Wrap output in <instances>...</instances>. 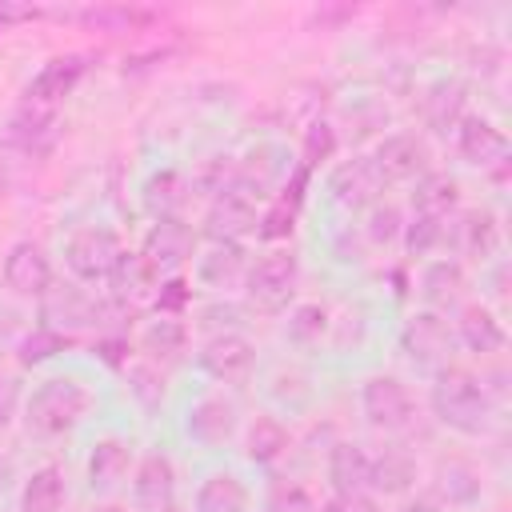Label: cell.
<instances>
[{
  "mask_svg": "<svg viewBox=\"0 0 512 512\" xmlns=\"http://www.w3.org/2000/svg\"><path fill=\"white\" fill-rule=\"evenodd\" d=\"M432 412L456 432H484L492 420V388L468 368H440L432 384Z\"/></svg>",
  "mask_w": 512,
  "mask_h": 512,
  "instance_id": "obj_1",
  "label": "cell"
},
{
  "mask_svg": "<svg viewBox=\"0 0 512 512\" xmlns=\"http://www.w3.org/2000/svg\"><path fill=\"white\" fill-rule=\"evenodd\" d=\"M88 408V392L80 380L72 376H52L44 384H36V392L28 396V428L56 436L64 428H72Z\"/></svg>",
  "mask_w": 512,
  "mask_h": 512,
  "instance_id": "obj_2",
  "label": "cell"
},
{
  "mask_svg": "<svg viewBox=\"0 0 512 512\" xmlns=\"http://www.w3.org/2000/svg\"><path fill=\"white\" fill-rule=\"evenodd\" d=\"M244 284H248L252 304H260L268 312L284 308L292 296V284H296V256L288 248H272V252L256 256V264L244 268Z\"/></svg>",
  "mask_w": 512,
  "mask_h": 512,
  "instance_id": "obj_3",
  "label": "cell"
},
{
  "mask_svg": "<svg viewBox=\"0 0 512 512\" xmlns=\"http://www.w3.org/2000/svg\"><path fill=\"white\" fill-rule=\"evenodd\" d=\"M64 260L80 280H108L120 260V244L108 228H76L64 240Z\"/></svg>",
  "mask_w": 512,
  "mask_h": 512,
  "instance_id": "obj_4",
  "label": "cell"
},
{
  "mask_svg": "<svg viewBox=\"0 0 512 512\" xmlns=\"http://www.w3.org/2000/svg\"><path fill=\"white\" fill-rule=\"evenodd\" d=\"M4 284L20 296H44L52 288V260L36 240H16L4 256Z\"/></svg>",
  "mask_w": 512,
  "mask_h": 512,
  "instance_id": "obj_5",
  "label": "cell"
},
{
  "mask_svg": "<svg viewBox=\"0 0 512 512\" xmlns=\"http://www.w3.org/2000/svg\"><path fill=\"white\" fill-rule=\"evenodd\" d=\"M364 416L376 428H384V432L404 428L412 420V396H408V388L396 376H372L364 384Z\"/></svg>",
  "mask_w": 512,
  "mask_h": 512,
  "instance_id": "obj_6",
  "label": "cell"
},
{
  "mask_svg": "<svg viewBox=\"0 0 512 512\" xmlns=\"http://www.w3.org/2000/svg\"><path fill=\"white\" fill-rule=\"evenodd\" d=\"M404 352L420 364H444L448 368V352H452V328L448 320H440L436 312H420L408 320L404 328Z\"/></svg>",
  "mask_w": 512,
  "mask_h": 512,
  "instance_id": "obj_7",
  "label": "cell"
},
{
  "mask_svg": "<svg viewBox=\"0 0 512 512\" xmlns=\"http://www.w3.org/2000/svg\"><path fill=\"white\" fill-rule=\"evenodd\" d=\"M380 188H384V180H380V172H376V164H372L368 156L340 164V168L332 172V180H328L332 200L344 204V208H364V204H372V200L380 196Z\"/></svg>",
  "mask_w": 512,
  "mask_h": 512,
  "instance_id": "obj_8",
  "label": "cell"
},
{
  "mask_svg": "<svg viewBox=\"0 0 512 512\" xmlns=\"http://www.w3.org/2000/svg\"><path fill=\"white\" fill-rule=\"evenodd\" d=\"M172 488H176V472H172V460L152 452L140 460L136 468V480H132V500L140 512H164L172 504Z\"/></svg>",
  "mask_w": 512,
  "mask_h": 512,
  "instance_id": "obj_9",
  "label": "cell"
},
{
  "mask_svg": "<svg viewBox=\"0 0 512 512\" xmlns=\"http://www.w3.org/2000/svg\"><path fill=\"white\" fill-rule=\"evenodd\" d=\"M252 364H256V352H252V344L244 336H216L200 352V368L212 380H228V384L244 380L252 372Z\"/></svg>",
  "mask_w": 512,
  "mask_h": 512,
  "instance_id": "obj_10",
  "label": "cell"
},
{
  "mask_svg": "<svg viewBox=\"0 0 512 512\" xmlns=\"http://www.w3.org/2000/svg\"><path fill=\"white\" fill-rule=\"evenodd\" d=\"M84 76V56H56V60H48L32 80H28V104L32 108H48V104H56L60 96H68L72 88H76V80Z\"/></svg>",
  "mask_w": 512,
  "mask_h": 512,
  "instance_id": "obj_11",
  "label": "cell"
},
{
  "mask_svg": "<svg viewBox=\"0 0 512 512\" xmlns=\"http://www.w3.org/2000/svg\"><path fill=\"white\" fill-rule=\"evenodd\" d=\"M256 228V200H252V188L244 184H232L224 196H216V208L208 212V232L216 240H236L240 232Z\"/></svg>",
  "mask_w": 512,
  "mask_h": 512,
  "instance_id": "obj_12",
  "label": "cell"
},
{
  "mask_svg": "<svg viewBox=\"0 0 512 512\" xmlns=\"http://www.w3.org/2000/svg\"><path fill=\"white\" fill-rule=\"evenodd\" d=\"M456 144H460V156L468 164H480V168H492V164H504L508 160V140L496 124L488 120H460V132H456Z\"/></svg>",
  "mask_w": 512,
  "mask_h": 512,
  "instance_id": "obj_13",
  "label": "cell"
},
{
  "mask_svg": "<svg viewBox=\"0 0 512 512\" xmlns=\"http://www.w3.org/2000/svg\"><path fill=\"white\" fill-rule=\"evenodd\" d=\"M236 428V412L224 396H200L192 408H188V436L196 444H224Z\"/></svg>",
  "mask_w": 512,
  "mask_h": 512,
  "instance_id": "obj_14",
  "label": "cell"
},
{
  "mask_svg": "<svg viewBox=\"0 0 512 512\" xmlns=\"http://www.w3.org/2000/svg\"><path fill=\"white\" fill-rule=\"evenodd\" d=\"M372 164H376L384 184L388 180H408V176L424 172V144L416 136H388L380 144V152L372 156Z\"/></svg>",
  "mask_w": 512,
  "mask_h": 512,
  "instance_id": "obj_15",
  "label": "cell"
},
{
  "mask_svg": "<svg viewBox=\"0 0 512 512\" xmlns=\"http://www.w3.org/2000/svg\"><path fill=\"white\" fill-rule=\"evenodd\" d=\"M252 492L236 472H212L196 492V512H248Z\"/></svg>",
  "mask_w": 512,
  "mask_h": 512,
  "instance_id": "obj_16",
  "label": "cell"
},
{
  "mask_svg": "<svg viewBox=\"0 0 512 512\" xmlns=\"http://www.w3.org/2000/svg\"><path fill=\"white\" fill-rule=\"evenodd\" d=\"M52 132H56V116H52L48 108L24 104V108L12 116V124H8V144L32 156V152H44V144L52 140Z\"/></svg>",
  "mask_w": 512,
  "mask_h": 512,
  "instance_id": "obj_17",
  "label": "cell"
},
{
  "mask_svg": "<svg viewBox=\"0 0 512 512\" xmlns=\"http://www.w3.org/2000/svg\"><path fill=\"white\" fill-rule=\"evenodd\" d=\"M328 476H332L336 492H364L372 484V456L360 444H340V448H332Z\"/></svg>",
  "mask_w": 512,
  "mask_h": 512,
  "instance_id": "obj_18",
  "label": "cell"
},
{
  "mask_svg": "<svg viewBox=\"0 0 512 512\" xmlns=\"http://www.w3.org/2000/svg\"><path fill=\"white\" fill-rule=\"evenodd\" d=\"M196 272H200V280H204L208 288L236 284V280L244 276V252H240V244H236V240H216V244L200 256Z\"/></svg>",
  "mask_w": 512,
  "mask_h": 512,
  "instance_id": "obj_19",
  "label": "cell"
},
{
  "mask_svg": "<svg viewBox=\"0 0 512 512\" xmlns=\"http://www.w3.org/2000/svg\"><path fill=\"white\" fill-rule=\"evenodd\" d=\"M460 340L468 344V352L488 356V352H500L504 348V328H500V320L488 308L472 304V308L460 312Z\"/></svg>",
  "mask_w": 512,
  "mask_h": 512,
  "instance_id": "obj_20",
  "label": "cell"
},
{
  "mask_svg": "<svg viewBox=\"0 0 512 512\" xmlns=\"http://www.w3.org/2000/svg\"><path fill=\"white\" fill-rule=\"evenodd\" d=\"M64 504V472L60 468H36L20 492V512H60Z\"/></svg>",
  "mask_w": 512,
  "mask_h": 512,
  "instance_id": "obj_21",
  "label": "cell"
},
{
  "mask_svg": "<svg viewBox=\"0 0 512 512\" xmlns=\"http://www.w3.org/2000/svg\"><path fill=\"white\" fill-rule=\"evenodd\" d=\"M416 480V460L400 448H384V456L372 460V484L368 488H380V492H404L408 484Z\"/></svg>",
  "mask_w": 512,
  "mask_h": 512,
  "instance_id": "obj_22",
  "label": "cell"
},
{
  "mask_svg": "<svg viewBox=\"0 0 512 512\" xmlns=\"http://www.w3.org/2000/svg\"><path fill=\"white\" fill-rule=\"evenodd\" d=\"M96 304H92V296L84 292V288H76V284H64V288H48V316L56 320H68V324H92L96 320Z\"/></svg>",
  "mask_w": 512,
  "mask_h": 512,
  "instance_id": "obj_23",
  "label": "cell"
},
{
  "mask_svg": "<svg viewBox=\"0 0 512 512\" xmlns=\"http://www.w3.org/2000/svg\"><path fill=\"white\" fill-rule=\"evenodd\" d=\"M128 472V444L124 440H100L92 460H88V480L92 488H108Z\"/></svg>",
  "mask_w": 512,
  "mask_h": 512,
  "instance_id": "obj_24",
  "label": "cell"
},
{
  "mask_svg": "<svg viewBox=\"0 0 512 512\" xmlns=\"http://www.w3.org/2000/svg\"><path fill=\"white\" fill-rule=\"evenodd\" d=\"M144 204H148V212H152V216L168 220V216L184 204V180H180L172 168L156 172V176L144 184Z\"/></svg>",
  "mask_w": 512,
  "mask_h": 512,
  "instance_id": "obj_25",
  "label": "cell"
},
{
  "mask_svg": "<svg viewBox=\"0 0 512 512\" xmlns=\"http://www.w3.org/2000/svg\"><path fill=\"white\" fill-rule=\"evenodd\" d=\"M188 252V232L168 216V220H160L156 228H152V236H148V252H144V260L152 264V268H160V264H172V260H180Z\"/></svg>",
  "mask_w": 512,
  "mask_h": 512,
  "instance_id": "obj_26",
  "label": "cell"
},
{
  "mask_svg": "<svg viewBox=\"0 0 512 512\" xmlns=\"http://www.w3.org/2000/svg\"><path fill=\"white\" fill-rule=\"evenodd\" d=\"M412 204L420 216H448V208L456 204V180L452 176H424L412 192Z\"/></svg>",
  "mask_w": 512,
  "mask_h": 512,
  "instance_id": "obj_27",
  "label": "cell"
},
{
  "mask_svg": "<svg viewBox=\"0 0 512 512\" xmlns=\"http://www.w3.org/2000/svg\"><path fill=\"white\" fill-rule=\"evenodd\" d=\"M460 288H464V272L460 264H448V260H436L428 272H424V296L432 304H456L460 300Z\"/></svg>",
  "mask_w": 512,
  "mask_h": 512,
  "instance_id": "obj_28",
  "label": "cell"
},
{
  "mask_svg": "<svg viewBox=\"0 0 512 512\" xmlns=\"http://www.w3.org/2000/svg\"><path fill=\"white\" fill-rule=\"evenodd\" d=\"M284 444H288V432H284L280 420H272V416H260V420L252 424V432H248V456L260 460V464L276 460V456L284 452Z\"/></svg>",
  "mask_w": 512,
  "mask_h": 512,
  "instance_id": "obj_29",
  "label": "cell"
},
{
  "mask_svg": "<svg viewBox=\"0 0 512 512\" xmlns=\"http://www.w3.org/2000/svg\"><path fill=\"white\" fill-rule=\"evenodd\" d=\"M480 496V480L472 468L464 464H448L440 468V484H436V500H448V504H468Z\"/></svg>",
  "mask_w": 512,
  "mask_h": 512,
  "instance_id": "obj_30",
  "label": "cell"
},
{
  "mask_svg": "<svg viewBox=\"0 0 512 512\" xmlns=\"http://www.w3.org/2000/svg\"><path fill=\"white\" fill-rule=\"evenodd\" d=\"M460 236H464L468 256H480V260L500 244V228H496V220H492L488 212H472V216L460 224Z\"/></svg>",
  "mask_w": 512,
  "mask_h": 512,
  "instance_id": "obj_31",
  "label": "cell"
},
{
  "mask_svg": "<svg viewBox=\"0 0 512 512\" xmlns=\"http://www.w3.org/2000/svg\"><path fill=\"white\" fill-rule=\"evenodd\" d=\"M444 240H448L444 216H416V220L408 224V252H412V256H428V252H436Z\"/></svg>",
  "mask_w": 512,
  "mask_h": 512,
  "instance_id": "obj_32",
  "label": "cell"
},
{
  "mask_svg": "<svg viewBox=\"0 0 512 512\" xmlns=\"http://www.w3.org/2000/svg\"><path fill=\"white\" fill-rule=\"evenodd\" d=\"M460 84L456 80H444V84H436V92L424 100V108H428V120L436 124V128H448V124H456V116H460Z\"/></svg>",
  "mask_w": 512,
  "mask_h": 512,
  "instance_id": "obj_33",
  "label": "cell"
},
{
  "mask_svg": "<svg viewBox=\"0 0 512 512\" xmlns=\"http://www.w3.org/2000/svg\"><path fill=\"white\" fill-rule=\"evenodd\" d=\"M140 344H144L148 356H172V352L184 348V324L180 320H156V324L144 328Z\"/></svg>",
  "mask_w": 512,
  "mask_h": 512,
  "instance_id": "obj_34",
  "label": "cell"
},
{
  "mask_svg": "<svg viewBox=\"0 0 512 512\" xmlns=\"http://www.w3.org/2000/svg\"><path fill=\"white\" fill-rule=\"evenodd\" d=\"M268 512H312L300 484H276L268 496Z\"/></svg>",
  "mask_w": 512,
  "mask_h": 512,
  "instance_id": "obj_35",
  "label": "cell"
},
{
  "mask_svg": "<svg viewBox=\"0 0 512 512\" xmlns=\"http://www.w3.org/2000/svg\"><path fill=\"white\" fill-rule=\"evenodd\" d=\"M56 348H60V336H56V332H36V336H28V340H24L20 360H24V364H36V360L52 356Z\"/></svg>",
  "mask_w": 512,
  "mask_h": 512,
  "instance_id": "obj_36",
  "label": "cell"
},
{
  "mask_svg": "<svg viewBox=\"0 0 512 512\" xmlns=\"http://www.w3.org/2000/svg\"><path fill=\"white\" fill-rule=\"evenodd\" d=\"M324 328V312L320 308H300L296 316H292V324H288V336L292 340H308V336H316Z\"/></svg>",
  "mask_w": 512,
  "mask_h": 512,
  "instance_id": "obj_37",
  "label": "cell"
},
{
  "mask_svg": "<svg viewBox=\"0 0 512 512\" xmlns=\"http://www.w3.org/2000/svg\"><path fill=\"white\" fill-rule=\"evenodd\" d=\"M288 228H292V208H288V200H284V204H276V212L264 216V228H260V232H264V236H284Z\"/></svg>",
  "mask_w": 512,
  "mask_h": 512,
  "instance_id": "obj_38",
  "label": "cell"
},
{
  "mask_svg": "<svg viewBox=\"0 0 512 512\" xmlns=\"http://www.w3.org/2000/svg\"><path fill=\"white\" fill-rule=\"evenodd\" d=\"M332 512H376V504L364 492H340L332 500Z\"/></svg>",
  "mask_w": 512,
  "mask_h": 512,
  "instance_id": "obj_39",
  "label": "cell"
},
{
  "mask_svg": "<svg viewBox=\"0 0 512 512\" xmlns=\"http://www.w3.org/2000/svg\"><path fill=\"white\" fill-rule=\"evenodd\" d=\"M396 232V208H376V216H372V236L376 240H388Z\"/></svg>",
  "mask_w": 512,
  "mask_h": 512,
  "instance_id": "obj_40",
  "label": "cell"
},
{
  "mask_svg": "<svg viewBox=\"0 0 512 512\" xmlns=\"http://www.w3.org/2000/svg\"><path fill=\"white\" fill-rule=\"evenodd\" d=\"M12 412H16V384L0 380V428L12 420Z\"/></svg>",
  "mask_w": 512,
  "mask_h": 512,
  "instance_id": "obj_41",
  "label": "cell"
},
{
  "mask_svg": "<svg viewBox=\"0 0 512 512\" xmlns=\"http://www.w3.org/2000/svg\"><path fill=\"white\" fill-rule=\"evenodd\" d=\"M16 16H28V12H24V8H0V24H4V20H16Z\"/></svg>",
  "mask_w": 512,
  "mask_h": 512,
  "instance_id": "obj_42",
  "label": "cell"
},
{
  "mask_svg": "<svg viewBox=\"0 0 512 512\" xmlns=\"http://www.w3.org/2000/svg\"><path fill=\"white\" fill-rule=\"evenodd\" d=\"M100 512H124V508H100Z\"/></svg>",
  "mask_w": 512,
  "mask_h": 512,
  "instance_id": "obj_43",
  "label": "cell"
},
{
  "mask_svg": "<svg viewBox=\"0 0 512 512\" xmlns=\"http://www.w3.org/2000/svg\"><path fill=\"white\" fill-rule=\"evenodd\" d=\"M164 512H180V508H172V504H168V508H164Z\"/></svg>",
  "mask_w": 512,
  "mask_h": 512,
  "instance_id": "obj_44",
  "label": "cell"
},
{
  "mask_svg": "<svg viewBox=\"0 0 512 512\" xmlns=\"http://www.w3.org/2000/svg\"><path fill=\"white\" fill-rule=\"evenodd\" d=\"M0 192H4V176H0Z\"/></svg>",
  "mask_w": 512,
  "mask_h": 512,
  "instance_id": "obj_45",
  "label": "cell"
}]
</instances>
